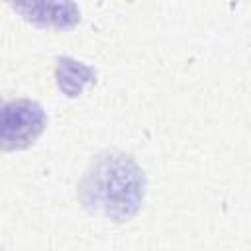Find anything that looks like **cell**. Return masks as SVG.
<instances>
[{"mask_svg": "<svg viewBox=\"0 0 251 251\" xmlns=\"http://www.w3.org/2000/svg\"><path fill=\"white\" fill-rule=\"evenodd\" d=\"M94 73L90 67L73 61V59H59L57 65V80L63 92H67L69 96H76L82 92V88L92 80Z\"/></svg>", "mask_w": 251, "mask_h": 251, "instance_id": "obj_3", "label": "cell"}, {"mask_svg": "<svg viewBox=\"0 0 251 251\" xmlns=\"http://www.w3.org/2000/svg\"><path fill=\"white\" fill-rule=\"evenodd\" d=\"M59 4H25V6H18V10H25L29 16V20L41 24V25H59V27H67L73 25L76 22V12L75 14H65V10H71L75 6L65 4L57 14H53V10H57Z\"/></svg>", "mask_w": 251, "mask_h": 251, "instance_id": "obj_4", "label": "cell"}, {"mask_svg": "<svg viewBox=\"0 0 251 251\" xmlns=\"http://www.w3.org/2000/svg\"><path fill=\"white\" fill-rule=\"evenodd\" d=\"M45 112L37 102L14 100L4 106L2 112V147L24 149L37 139L45 127Z\"/></svg>", "mask_w": 251, "mask_h": 251, "instance_id": "obj_2", "label": "cell"}, {"mask_svg": "<svg viewBox=\"0 0 251 251\" xmlns=\"http://www.w3.org/2000/svg\"><path fill=\"white\" fill-rule=\"evenodd\" d=\"M145 176L135 161L122 153H108L94 161L80 182V200L86 208L124 222L141 206Z\"/></svg>", "mask_w": 251, "mask_h": 251, "instance_id": "obj_1", "label": "cell"}]
</instances>
